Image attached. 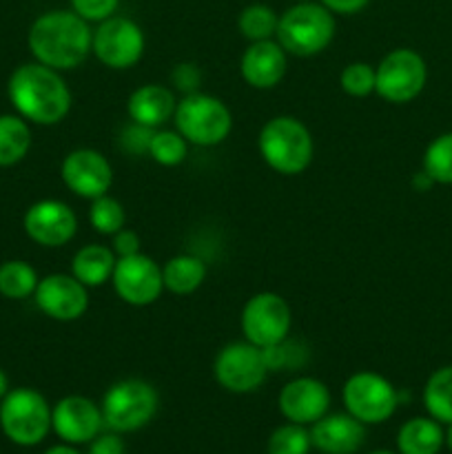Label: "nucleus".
I'll use <instances>...</instances> for the list:
<instances>
[{
    "instance_id": "obj_1",
    "label": "nucleus",
    "mask_w": 452,
    "mask_h": 454,
    "mask_svg": "<svg viewBox=\"0 0 452 454\" xmlns=\"http://www.w3.org/2000/svg\"><path fill=\"white\" fill-rule=\"evenodd\" d=\"M7 96L20 118L40 127L60 124L69 115L74 102L60 71L40 62H27L9 75Z\"/></svg>"
},
{
    "instance_id": "obj_2",
    "label": "nucleus",
    "mask_w": 452,
    "mask_h": 454,
    "mask_svg": "<svg viewBox=\"0 0 452 454\" xmlns=\"http://www.w3.org/2000/svg\"><path fill=\"white\" fill-rule=\"evenodd\" d=\"M93 29L84 18L66 9H53L35 18L27 44L35 62L56 71L78 69L91 53Z\"/></svg>"
},
{
    "instance_id": "obj_3",
    "label": "nucleus",
    "mask_w": 452,
    "mask_h": 454,
    "mask_svg": "<svg viewBox=\"0 0 452 454\" xmlns=\"http://www.w3.org/2000/svg\"><path fill=\"white\" fill-rule=\"evenodd\" d=\"M257 149L266 167L279 176H300L310 167L315 142L308 127L295 115H275L261 127Z\"/></svg>"
},
{
    "instance_id": "obj_4",
    "label": "nucleus",
    "mask_w": 452,
    "mask_h": 454,
    "mask_svg": "<svg viewBox=\"0 0 452 454\" xmlns=\"http://www.w3.org/2000/svg\"><path fill=\"white\" fill-rule=\"evenodd\" d=\"M275 38L291 56H317L335 38V13L313 0L292 4L279 16Z\"/></svg>"
},
{
    "instance_id": "obj_5",
    "label": "nucleus",
    "mask_w": 452,
    "mask_h": 454,
    "mask_svg": "<svg viewBox=\"0 0 452 454\" xmlns=\"http://www.w3.org/2000/svg\"><path fill=\"white\" fill-rule=\"evenodd\" d=\"M173 122L189 145L217 146L230 136L233 114L220 98L195 91L177 100Z\"/></svg>"
},
{
    "instance_id": "obj_6",
    "label": "nucleus",
    "mask_w": 452,
    "mask_h": 454,
    "mask_svg": "<svg viewBox=\"0 0 452 454\" xmlns=\"http://www.w3.org/2000/svg\"><path fill=\"white\" fill-rule=\"evenodd\" d=\"M158 390L144 380L129 377L111 386L102 397V419L105 428L127 434L144 428L158 412Z\"/></svg>"
},
{
    "instance_id": "obj_7",
    "label": "nucleus",
    "mask_w": 452,
    "mask_h": 454,
    "mask_svg": "<svg viewBox=\"0 0 452 454\" xmlns=\"http://www.w3.org/2000/svg\"><path fill=\"white\" fill-rule=\"evenodd\" d=\"M0 428L18 446H38L51 430V406L34 388L9 390L0 399Z\"/></svg>"
},
{
    "instance_id": "obj_8",
    "label": "nucleus",
    "mask_w": 452,
    "mask_h": 454,
    "mask_svg": "<svg viewBox=\"0 0 452 454\" xmlns=\"http://www.w3.org/2000/svg\"><path fill=\"white\" fill-rule=\"evenodd\" d=\"M341 402L348 415L363 426L388 421L399 406V393L393 381L372 371L355 372L341 388Z\"/></svg>"
},
{
    "instance_id": "obj_9",
    "label": "nucleus",
    "mask_w": 452,
    "mask_h": 454,
    "mask_svg": "<svg viewBox=\"0 0 452 454\" xmlns=\"http://www.w3.org/2000/svg\"><path fill=\"white\" fill-rule=\"evenodd\" d=\"M375 93L390 105H408L424 91L428 82V67L415 49L399 47L386 53L375 67Z\"/></svg>"
},
{
    "instance_id": "obj_10",
    "label": "nucleus",
    "mask_w": 452,
    "mask_h": 454,
    "mask_svg": "<svg viewBox=\"0 0 452 454\" xmlns=\"http://www.w3.org/2000/svg\"><path fill=\"white\" fill-rule=\"evenodd\" d=\"M244 340L257 348H270L288 340L292 326V313L288 301L279 293L261 291L248 297L239 317Z\"/></svg>"
},
{
    "instance_id": "obj_11",
    "label": "nucleus",
    "mask_w": 452,
    "mask_h": 454,
    "mask_svg": "<svg viewBox=\"0 0 452 454\" xmlns=\"http://www.w3.org/2000/svg\"><path fill=\"white\" fill-rule=\"evenodd\" d=\"M144 31L131 18L111 16L93 29L91 53L109 69H131L144 56Z\"/></svg>"
},
{
    "instance_id": "obj_12",
    "label": "nucleus",
    "mask_w": 452,
    "mask_h": 454,
    "mask_svg": "<svg viewBox=\"0 0 452 454\" xmlns=\"http://www.w3.org/2000/svg\"><path fill=\"white\" fill-rule=\"evenodd\" d=\"M264 350L253 346L251 341H230L217 353L213 364L215 381L224 390L235 395H246L260 388L269 377Z\"/></svg>"
},
{
    "instance_id": "obj_13",
    "label": "nucleus",
    "mask_w": 452,
    "mask_h": 454,
    "mask_svg": "<svg viewBox=\"0 0 452 454\" xmlns=\"http://www.w3.org/2000/svg\"><path fill=\"white\" fill-rule=\"evenodd\" d=\"M113 291L124 304L129 306H151L160 300L164 291L162 266L155 264L144 253H136L129 257H118L113 275H111Z\"/></svg>"
},
{
    "instance_id": "obj_14",
    "label": "nucleus",
    "mask_w": 452,
    "mask_h": 454,
    "mask_svg": "<svg viewBox=\"0 0 452 454\" xmlns=\"http://www.w3.org/2000/svg\"><path fill=\"white\" fill-rule=\"evenodd\" d=\"M22 229L38 247L60 248L78 233V215L60 200H40L25 211Z\"/></svg>"
},
{
    "instance_id": "obj_15",
    "label": "nucleus",
    "mask_w": 452,
    "mask_h": 454,
    "mask_svg": "<svg viewBox=\"0 0 452 454\" xmlns=\"http://www.w3.org/2000/svg\"><path fill=\"white\" fill-rule=\"evenodd\" d=\"M60 177L66 189L84 200H96L109 193L113 184V167L96 149H74L60 164Z\"/></svg>"
},
{
    "instance_id": "obj_16",
    "label": "nucleus",
    "mask_w": 452,
    "mask_h": 454,
    "mask_svg": "<svg viewBox=\"0 0 452 454\" xmlns=\"http://www.w3.org/2000/svg\"><path fill=\"white\" fill-rule=\"evenodd\" d=\"M51 430L69 446L93 442L105 430L100 403L82 395H66L51 408Z\"/></svg>"
},
{
    "instance_id": "obj_17",
    "label": "nucleus",
    "mask_w": 452,
    "mask_h": 454,
    "mask_svg": "<svg viewBox=\"0 0 452 454\" xmlns=\"http://www.w3.org/2000/svg\"><path fill=\"white\" fill-rule=\"evenodd\" d=\"M34 300L49 319L75 322L89 309V288L71 273H51L40 279Z\"/></svg>"
},
{
    "instance_id": "obj_18",
    "label": "nucleus",
    "mask_w": 452,
    "mask_h": 454,
    "mask_svg": "<svg viewBox=\"0 0 452 454\" xmlns=\"http://www.w3.org/2000/svg\"><path fill=\"white\" fill-rule=\"evenodd\" d=\"M277 408L291 424L313 426L331 411V390L322 380L297 377L279 390Z\"/></svg>"
},
{
    "instance_id": "obj_19",
    "label": "nucleus",
    "mask_w": 452,
    "mask_h": 454,
    "mask_svg": "<svg viewBox=\"0 0 452 454\" xmlns=\"http://www.w3.org/2000/svg\"><path fill=\"white\" fill-rule=\"evenodd\" d=\"M288 53L284 51L282 44L277 40H260V43H251L242 53L239 60V74H242L244 82L253 89H273L286 75L288 67Z\"/></svg>"
},
{
    "instance_id": "obj_20",
    "label": "nucleus",
    "mask_w": 452,
    "mask_h": 454,
    "mask_svg": "<svg viewBox=\"0 0 452 454\" xmlns=\"http://www.w3.org/2000/svg\"><path fill=\"white\" fill-rule=\"evenodd\" d=\"M310 442L322 454H355L366 442V426L348 412H326L310 426Z\"/></svg>"
},
{
    "instance_id": "obj_21",
    "label": "nucleus",
    "mask_w": 452,
    "mask_h": 454,
    "mask_svg": "<svg viewBox=\"0 0 452 454\" xmlns=\"http://www.w3.org/2000/svg\"><path fill=\"white\" fill-rule=\"evenodd\" d=\"M177 98L171 87L164 84H142L131 91L127 100V114L131 122L149 129H160L173 118Z\"/></svg>"
},
{
    "instance_id": "obj_22",
    "label": "nucleus",
    "mask_w": 452,
    "mask_h": 454,
    "mask_svg": "<svg viewBox=\"0 0 452 454\" xmlns=\"http://www.w3.org/2000/svg\"><path fill=\"white\" fill-rule=\"evenodd\" d=\"M115 262H118V255L111 247L87 244V247L78 248V253L71 260V275L87 288H97L102 284L111 282Z\"/></svg>"
},
{
    "instance_id": "obj_23",
    "label": "nucleus",
    "mask_w": 452,
    "mask_h": 454,
    "mask_svg": "<svg viewBox=\"0 0 452 454\" xmlns=\"http://www.w3.org/2000/svg\"><path fill=\"white\" fill-rule=\"evenodd\" d=\"M446 446V430L433 417H412L399 428V454H439Z\"/></svg>"
},
{
    "instance_id": "obj_24",
    "label": "nucleus",
    "mask_w": 452,
    "mask_h": 454,
    "mask_svg": "<svg viewBox=\"0 0 452 454\" xmlns=\"http://www.w3.org/2000/svg\"><path fill=\"white\" fill-rule=\"evenodd\" d=\"M207 262L191 253H182V255L171 257L167 264L162 266V279L164 291L173 293V295H191L198 291L207 279Z\"/></svg>"
},
{
    "instance_id": "obj_25",
    "label": "nucleus",
    "mask_w": 452,
    "mask_h": 454,
    "mask_svg": "<svg viewBox=\"0 0 452 454\" xmlns=\"http://www.w3.org/2000/svg\"><path fill=\"white\" fill-rule=\"evenodd\" d=\"M31 149V129L18 114L0 115V167H13Z\"/></svg>"
},
{
    "instance_id": "obj_26",
    "label": "nucleus",
    "mask_w": 452,
    "mask_h": 454,
    "mask_svg": "<svg viewBox=\"0 0 452 454\" xmlns=\"http://www.w3.org/2000/svg\"><path fill=\"white\" fill-rule=\"evenodd\" d=\"M424 406L428 417L441 426L452 424V364L437 368L428 377L424 386Z\"/></svg>"
},
{
    "instance_id": "obj_27",
    "label": "nucleus",
    "mask_w": 452,
    "mask_h": 454,
    "mask_svg": "<svg viewBox=\"0 0 452 454\" xmlns=\"http://www.w3.org/2000/svg\"><path fill=\"white\" fill-rule=\"evenodd\" d=\"M38 282V273L27 262L9 260L0 264V295L7 300H27L35 293Z\"/></svg>"
},
{
    "instance_id": "obj_28",
    "label": "nucleus",
    "mask_w": 452,
    "mask_h": 454,
    "mask_svg": "<svg viewBox=\"0 0 452 454\" xmlns=\"http://www.w3.org/2000/svg\"><path fill=\"white\" fill-rule=\"evenodd\" d=\"M279 16L273 7L264 3H253L244 7L238 16V29L248 43H260V40H270L277 31Z\"/></svg>"
},
{
    "instance_id": "obj_29",
    "label": "nucleus",
    "mask_w": 452,
    "mask_h": 454,
    "mask_svg": "<svg viewBox=\"0 0 452 454\" xmlns=\"http://www.w3.org/2000/svg\"><path fill=\"white\" fill-rule=\"evenodd\" d=\"M146 155H151L160 167H180L189 155V142L177 129H155Z\"/></svg>"
},
{
    "instance_id": "obj_30",
    "label": "nucleus",
    "mask_w": 452,
    "mask_h": 454,
    "mask_svg": "<svg viewBox=\"0 0 452 454\" xmlns=\"http://www.w3.org/2000/svg\"><path fill=\"white\" fill-rule=\"evenodd\" d=\"M421 168L434 184H452V131L441 133L425 146Z\"/></svg>"
},
{
    "instance_id": "obj_31",
    "label": "nucleus",
    "mask_w": 452,
    "mask_h": 454,
    "mask_svg": "<svg viewBox=\"0 0 452 454\" xmlns=\"http://www.w3.org/2000/svg\"><path fill=\"white\" fill-rule=\"evenodd\" d=\"M124 222H127L124 207L118 202V200L111 198L109 193L91 200V208H89V224L93 226L96 233L113 238L120 229H124Z\"/></svg>"
},
{
    "instance_id": "obj_32",
    "label": "nucleus",
    "mask_w": 452,
    "mask_h": 454,
    "mask_svg": "<svg viewBox=\"0 0 452 454\" xmlns=\"http://www.w3.org/2000/svg\"><path fill=\"white\" fill-rule=\"evenodd\" d=\"M313 448L310 442V430L300 424H284L270 433L266 452L269 454H308Z\"/></svg>"
},
{
    "instance_id": "obj_33",
    "label": "nucleus",
    "mask_w": 452,
    "mask_h": 454,
    "mask_svg": "<svg viewBox=\"0 0 452 454\" xmlns=\"http://www.w3.org/2000/svg\"><path fill=\"white\" fill-rule=\"evenodd\" d=\"M377 71L368 62H348L339 74V87L350 98H366L375 93Z\"/></svg>"
},
{
    "instance_id": "obj_34",
    "label": "nucleus",
    "mask_w": 452,
    "mask_h": 454,
    "mask_svg": "<svg viewBox=\"0 0 452 454\" xmlns=\"http://www.w3.org/2000/svg\"><path fill=\"white\" fill-rule=\"evenodd\" d=\"M120 0H71V12L87 22H102L115 16Z\"/></svg>"
},
{
    "instance_id": "obj_35",
    "label": "nucleus",
    "mask_w": 452,
    "mask_h": 454,
    "mask_svg": "<svg viewBox=\"0 0 452 454\" xmlns=\"http://www.w3.org/2000/svg\"><path fill=\"white\" fill-rule=\"evenodd\" d=\"M171 82L177 91H182L186 96V93L198 91L199 84H202V74H199L198 65H193V62H180L171 71Z\"/></svg>"
},
{
    "instance_id": "obj_36",
    "label": "nucleus",
    "mask_w": 452,
    "mask_h": 454,
    "mask_svg": "<svg viewBox=\"0 0 452 454\" xmlns=\"http://www.w3.org/2000/svg\"><path fill=\"white\" fill-rule=\"evenodd\" d=\"M89 454H127L122 434L113 430H102L93 442H89Z\"/></svg>"
},
{
    "instance_id": "obj_37",
    "label": "nucleus",
    "mask_w": 452,
    "mask_h": 454,
    "mask_svg": "<svg viewBox=\"0 0 452 454\" xmlns=\"http://www.w3.org/2000/svg\"><path fill=\"white\" fill-rule=\"evenodd\" d=\"M113 242H111V248L118 257H129L140 253V235L131 229H120L118 233L113 235Z\"/></svg>"
},
{
    "instance_id": "obj_38",
    "label": "nucleus",
    "mask_w": 452,
    "mask_h": 454,
    "mask_svg": "<svg viewBox=\"0 0 452 454\" xmlns=\"http://www.w3.org/2000/svg\"><path fill=\"white\" fill-rule=\"evenodd\" d=\"M323 7L331 13H339V16H353V13H359L362 9H366V4L370 0H319Z\"/></svg>"
},
{
    "instance_id": "obj_39",
    "label": "nucleus",
    "mask_w": 452,
    "mask_h": 454,
    "mask_svg": "<svg viewBox=\"0 0 452 454\" xmlns=\"http://www.w3.org/2000/svg\"><path fill=\"white\" fill-rule=\"evenodd\" d=\"M433 186H434L433 177H430L428 173L424 171V168H421L419 173H415V177H412V189L419 191V193H424V191H430Z\"/></svg>"
},
{
    "instance_id": "obj_40",
    "label": "nucleus",
    "mask_w": 452,
    "mask_h": 454,
    "mask_svg": "<svg viewBox=\"0 0 452 454\" xmlns=\"http://www.w3.org/2000/svg\"><path fill=\"white\" fill-rule=\"evenodd\" d=\"M44 454H80L78 450H75L74 446H69V443H65V446H53V448H49L47 452Z\"/></svg>"
},
{
    "instance_id": "obj_41",
    "label": "nucleus",
    "mask_w": 452,
    "mask_h": 454,
    "mask_svg": "<svg viewBox=\"0 0 452 454\" xmlns=\"http://www.w3.org/2000/svg\"><path fill=\"white\" fill-rule=\"evenodd\" d=\"M7 393H9V381H7V375H4V371L0 368V399H3Z\"/></svg>"
},
{
    "instance_id": "obj_42",
    "label": "nucleus",
    "mask_w": 452,
    "mask_h": 454,
    "mask_svg": "<svg viewBox=\"0 0 452 454\" xmlns=\"http://www.w3.org/2000/svg\"><path fill=\"white\" fill-rule=\"evenodd\" d=\"M446 446L448 450L452 452V424H448V430H446Z\"/></svg>"
},
{
    "instance_id": "obj_43",
    "label": "nucleus",
    "mask_w": 452,
    "mask_h": 454,
    "mask_svg": "<svg viewBox=\"0 0 452 454\" xmlns=\"http://www.w3.org/2000/svg\"><path fill=\"white\" fill-rule=\"evenodd\" d=\"M368 454H394V452H390V450H375V452H368Z\"/></svg>"
},
{
    "instance_id": "obj_44",
    "label": "nucleus",
    "mask_w": 452,
    "mask_h": 454,
    "mask_svg": "<svg viewBox=\"0 0 452 454\" xmlns=\"http://www.w3.org/2000/svg\"><path fill=\"white\" fill-rule=\"evenodd\" d=\"M295 3H308V0H295Z\"/></svg>"
}]
</instances>
